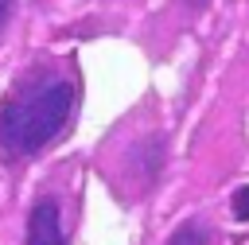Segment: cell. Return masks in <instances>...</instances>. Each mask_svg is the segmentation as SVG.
<instances>
[{"instance_id": "cell-1", "label": "cell", "mask_w": 249, "mask_h": 245, "mask_svg": "<svg viewBox=\"0 0 249 245\" xmlns=\"http://www.w3.org/2000/svg\"><path fill=\"white\" fill-rule=\"evenodd\" d=\"M78 86L70 78H43L23 82L0 105V144L12 156H31L47 148L74 117Z\"/></svg>"}, {"instance_id": "cell-2", "label": "cell", "mask_w": 249, "mask_h": 245, "mask_svg": "<svg viewBox=\"0 0 249 245\" xmlns=\"http://www.w3.org/2000/svg\"><path fill=\"white\" fill-rule=\"evenodd\" d=\"M23 245H66L62 233V210L54 198H39L27 214V237Z\"/></svg>"}, {"instance_id": "cell-3", "label": "cell", "mask_w": 249, "mask_h": 245, "mask_svg": "<svg viewBox=\"0 0 249 245\" xmlns=\"http://www.w3.org/2000/svg\"><path fill=\"white\" fill-rule=\"evenodd\" d=\"M160 163H163V144H160V136H148V140L132 152V167H140L144 179H156V175H160Z\"/></svg>"}, {"instance_id": "cell-4", "label": "cell", "mask_w": 249, "mask_h": 245, "mask_svg": "<svg viewBox=\"0 0 249 245\" xmlns=\"http://www.w3.org/2000/svg\"><path fill=\"white\" fill-rule=\"evenodd\" d=\"M206 241H210V233H206L202 222H183V226L167 237V245H206Z\"/></svg>"}, {"instance_id": "cell-5", "label": "cell", "mask_w": 249, "mask_h": 245, "mask_svg": "<svg viewBox=\"0 0 249 245\" xmlns=\"http://www.w3.org/2000/svg\"><path fill=\"white\" fill-rule=\"evenodd\" d=\"M233 218H237V222H249V187H241V191L233 194Z\"/></svg>"}, {"instance_id": "cell-6", "label": "cell", "mask_w": 249, "mask_h": 245, "mask_svg": "<svg viewBox=\"0 0 249 245\" xmlns=\"http://www.w3.org/2000/svg\"><path fill=\"white\" fill-rule=\"evenodd\" d=\"M12 4H16V0H0V31H4V23H8V16H12Z\"/></svg>"}]
</instances>
